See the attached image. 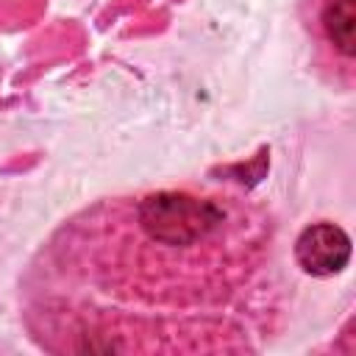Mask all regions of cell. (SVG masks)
<instances>
[{
  "label": "cell",
  "mask_w": 356,
  "mask_h": 356,
  "mask_svg": "<svg viewBox=\"0 0 356 356\" xmlns=\"http://www.w3.org/2000/svg\"><path fill=\"white\" fill-rule=\"evenodd\" d=\"M353 253L350 234L334 220L309 222L295 239V261L306 275L328 278L348 267Z\"/></svg>",
  "instance_id": "cell-2"
},
{
  "label": "cell",
  "mask_w": 356,
  "mask_h": 356,
  "mask_svg": "<svg viewBox=\"0 0 356 356\" xmlns=\"http://www.w3.org/2000/svg\"><path fill=\"white\" fill-rule=\"evenodd\" d=\"M303 25L320 67L348 86L356 61V0H303Z\"/></svg>",
  "instance_id": "cell-1"
}]
</instances>
